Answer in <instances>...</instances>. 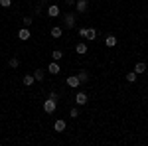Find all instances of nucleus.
Masks as SVG:
<instances>
[{"label": "nucleus", "instance_id": "nucleus-1", "mask_svg": "<svg viewBox=\"0 0 148 146\" xmlns=\"http://www.w3.org/2000/svg\"><path fill=\"white\" fill-rule=\"evenodd\" d=\"M56 109H57V99H56V97H49V99L44 101V111H46L47 114H53Z\"/></svg>", "mask_w": 148, "mask_h": 146}, {"label": "nucleus", "instance_id": "nucleus-2", "mask_svg": "<svg viewBox=\"0 0 148 146\" xmlns=\"http://www.w3.org/2000/svg\"><path fill=\"white\" fill-rule=\"evenodd\" d=\"M75 18H77L75 12H67V14L63 16V26H65L67 30H73V28H75Z\"/></svg>", "mask_w": 148, "mask_h": 146}, {"label": "nucleus", "instance_id": "nucleus-3", "mask_svg": "<svg viewBox=\"0 0 148 146\" xmlns=\"http://www.w3.org/2000/svg\"><path fill=\"white\" fill-rule=\"evenodd\" d=\"M87 8H89V2H87V0H77V2H75V12H77V14H85Z\"/></svg>", "mask_w": 148, "mask_h": 146}, {"label": "nucleus", "instance_id": "nucleus-4", "mask_svg": "<svg viewBox=\"0 0 148 146\" xmlns=\"http://www.w3.org/2000/svg\"><path fill=\"white\" fill-rule=\"evenodd\" d=\"M18 38H20L22 42H28V40L32 38V32H30V28H26V26H22V28L18 30Z\"/></svg>", "mask_w": 148, "mask_h": 146}, {"label": "nucleus", "instance_id": "nucleus-5", "mask_svg": "<svg viewBox=\"0 0 148 146\" xmlns=\"http://www.w3.org/2000/svg\"><path fill=\"white\" fill-rule=\"evenodd\" d=\"M47 16L49 18H57V16H61V10H59V6H56V4H51V6H47Z\"/></svg>", "mask_w": 148, "mask_h": 146}, {"label": "nucleus", "instance_id": "nucleus-6", "mask_svg": "<svg viewBox=\"0 0 148 146\" xmlns=\"http://www.w3.org/2000/svg\"><path fill=\"white\" fill-rule=\"evenodd\" d=\"M47 71H49L51 75H59V73H61V67H59V63H57V61L51 59V63L47 65Z\"/></svg>", "mask_w": 148, "mask_h": 146}, {"label": "nucleus", "instance_id": "nucleus-7", "mask_svg": "<svg viewBox=\"0 0 148 146\" xmlns=\"http://www.w3.org/2000/svg\"><path fill=\"white\" fill-rule=\"evenodd\" d=\"M67 85L71 87V89H77V87L81 85L79 77H77V75H69V77H67Z\"/></svg>", "mask_w": 148, "mask_h": 146}, {"label": "nucleus", "instance_id": "nucleus-8", "mask_svg": "<svg viewBox=\"0 0 148 146\" xmlns=\"http://www.w3.org/2000/svg\"><path fill=\"white\" fill-rule=\"evenodd\" d=\"M65 126H67V124H65L63 119H57L56 123H53V130H56V132H63V130H65Z\"/></svg>", "mask_w": 148, "mask_h": 146}, {"label": "nucleus", "instance_id": "nucleus-9", "mask_svg": "<svg viewBox=\"0 0 148 146\" xmlns=\"http://www.w3.org/2000/svg\"><path fill=\"white\" fill-rule=\"evenodd\" d=\"M22 83L26 85V87H32L36 83V77H34V73H28V75H24L22 77Z\"/></svg>", "mask_w": 148, "mask_h": 146}, {"label": "nucleus", "instance_id": "nucleus-10", "mask_svg": "<svg viewBox=\"0 0 148 146\" xmlns=\"http://www.w3.org/2000/svg\"><path fill=\"white\" fill-rule=\"evenodd\" d=\"M75 103H77L79 107H83V105H87V95H85L83 91H79V93L75 95Z\"/></svg>", "mask_w": 148, "mask_h": 146}, {"label": "nucleus", "instance_id": "nucleus-11", "mask_svg": "<svg viewBox=\"0 0 148 146\" xmlns=\"http://www.w3.org/2000/svg\"><path fill=\"white\" fill-rule=\"evenodd\" d=\"M75 51H77L79 56H85V53L89 51V47H87V44H85V42H79V44L75 45Z\"/></svg>", "mask_w": 148, "mask_h": 146}, {"label": "nucleus", "instance_id": "nucleus-12", "mask_svg": "<svg viewBox=\"0 0 148 146\" xmlns=\"http://www.w3.org/2000/svg\"><path fill=\"white\" fill-rule=\"evenodd\" d=\"M49 34H51V38H61V36H63V28H61V26H53Z\"/></svg>", "mask_w": 148, "mask_h": 146}, {"label": "nucleus", "instance_id": "nucleus-13", "mask_svg": "<svg viewBox=\"0 0 148 146\" xmlns=\"http://www.w3.org/2000/svg\"><path fill=\"white\" fill-rule=\"evenodd\" d=\"M34 77H36L38 83H42V81L46 79V71H44V69H36V71H34Z\"/></svg>", "mask_w": 148, "mask_h": 146}, {"label": "nucleus", "instance_id": "nucleus-14", "mask_svg": "<svg viewBox=\"0 0 148 146\" xmlns=\"http://www.w3.org/2000/svg\"><path fill=\"white\" fill-rule=\"evenodd\" d=\"M146 69H148V67H146V63H144V61H138L136 65H134V71H136L138 75H142V73H144Z\"/></svg>", "mask_w": 148, "mask_h": 146}, {"label": "nucleus", "instance_id": "nucleus-15", "mask_svg": "<svg viewBox=\"0 0 148 146\" xmlns=\"http://www.w3.org/2000/svg\"><path fill=\"white\" fill-rule=\"evenodd\" d=\"M105 44L109 45V47H114V45H116V38H114L113 34H109L107 38H105Z\"/></svg>", "mask_w": 148, "mask_h": 146}, {"label": "nucleus", "instance_id": "nucleus-16", "mask_svg": "<svg viewBox=\"0 0 148 146\" xmlns=\"http://www.w3.org/2000/svg\"><path fill=\"white\" fill-rule=\"evenodd\" d=\"M136 79H138V73L134 69H132L130 73H126V81H128V83H136Z\"/></svg>", "mask_w": 148, "mask_h": 146}, {"label": "nucleus", "instance_id": "nucleus-17", "mask_svg": "<svg viewBox=\"0 0 148 146\" xmlns=\"http://www.w3.org/2000/svg\"><path fill=\"white\" fill-rule=\"evenodd\" d=\"M87 40H89V42L97 40V30H95V28H87Z\"/></svg>", "mask_w": 148, "mask_h": 146}, {"label": "nucleus", "instance_id": "nucleus-18", "mask_svg": "<svg viewBox=\"0 0 148 146\" xmlns=\"http://www.w3.org/2000/svg\"><path fill=\"white\" fill-rule=\"evenodd\" d=\"M61 57H63V51H59V49H53V51H51V59H53V61H59Z\"/></svg>", "mask_w": 148, "mask_h": 146}, {"label": "nucleus", "instance_id": "nucleus-19", "mask_svg": "<svg viewBox=\"0 0 148 146\" xmlns=\"http://www.w3.org/2000/svg\"><path fill=\"white\" fill-rule=\"evenodd\" d=\"M77 77H79L81 83H87V79H89V73H87V71H79V73H77Z\"/></svg>", "mask_w": 148, "mask_h": 146}, {"label": "nucleus", "instance_id": "nucleus-20", "mask_svg": "<svg viewBox=\"0 0 148 146\" xmlns=\"http://www.w3.org/2000/svg\"><path fill=\"white\" fill-rule=\"evenodd\" d=\"M22 24H24V26H26V28H30V26L34 24V18H32V16H24Z\"/></svg>", "mask_w": 148, "mask_h": 146}, {"label": "nucleus", "instance_id": "nucleus-21", "mask_svg": "<svg viewBox=\"0 0 148 146\" xmlns=\"http://www.w3.org/2000/svg\"><path fill=\"white\" fill-rule=\"evenodd\" d=\"M8 65H10L12 69H16L18 65H20V61H18V57H10V61H8Z\"/></svg>", "mask_w": 148, "mask_h": 146}, {"label": "nucleus", "instance_id": "nucleus-22", "mask_svg": "<svg viewBox=\"0 0 148 146\" xmlns=\"http://www.w3.org/2000/svg\"><path fill=\"white\" fill-rule=\"evenodd\" d=\"M69 117H71V119H77V117H79V109H77V107H73V109L69 111Z\"/></svg>", "mask_w": 148, "mask_h": 146}, {"label": "nucleus", "instance_id": "nucleus-23", "mask_svg": "<svg viewBox=\"0 0 148 146\" xmlns=\"http://www.w3.org/2000/svg\"><path fill=\"white\" fill-rule=\"evenodd\" d=\"M0 6H4V8H10V6H12V0H0Z\"/></svg>", "mask_w": 148, "mask_h": 146}, {"label": "nucleus", "instance_id": "nucleus-24", "mask_svg": "<svg viewBox=\"0 0 148 146\" xmlns=\"http://www.w3.org/2000/svg\"><path fill=\"white\" fill-rule=\"evenodd\" d=\"M79 36H81V38H85V40H87V28H79Z\"/></svg>", "mask_w": 148, "mask_h": 146}, {"label": "nucleus", "instance_id": "nucleus-25", "mask_svg": "<svg viewBox=\"0 0 148 146\" xmlns=\"http://www.w3.org/2000/svg\"><path fill=\"white\" fill-rule=\"evenodd\" d=\"M63 2H65L67 6H75V2H77V0H63Z\"/></svg>", "mask_w": 148, "mask_h": 146}]
</instances>
